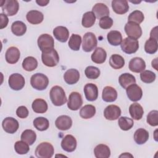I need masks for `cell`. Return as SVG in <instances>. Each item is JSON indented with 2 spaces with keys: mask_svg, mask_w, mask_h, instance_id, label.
<instances>
[{
  "mask_svg": "<svg viewBox=\"0 0 158 158\" xmlns=\"http://www.w3.org/2000/svg\"><path fill=\"white\" fill-rule=\"evenodd\" d=\"M81 43V37L79 35L72 34L69 39V46L73 51H78Z\"/></svg>",
  "mask_w": 158,
  "mask_h": 158,
  "instance_id": "cell-42",
  "label": "cell"
},
{
  "mask_svg": "<svg viewBox=\"0 0 158 158\" xmlns=\"http://www.w3.org/2000/svg\"><path fill=\"white\" fill-rule=\"evenodd\" d=\"M77 140L72 135H67L61 141V147L66 152H71L77 148Z\"/></svg>",
  "mask_w": 158,
  "mask_h": 158,
  "instance_id": "cell-15",
  "label": "cell"
},
{
  "mask_svg": "<svg viewBox=\"0 0 158 158\" xmlns=\"http://www.w3.org/2000/svg\"><path fill=\"white\" fill-rule=\"evenodd\" d=\"M147 123L152 127H156L158 125V111L153 110L147 115Z\"/></svg>",
  "mask_w": 158,
  "mask_h": 158,
  "instance_id": "cell-47",
  "label": "cell"
},
{
  "mask_svg": "<svg viewBox=\"0 0 158 158\" xmlns=\"http://www.w3.org/2000/svg\"><path fill=\"white\" fill-rule=\"evenodd\" d=\"M144 19V15L143 13L140 10H136L130 14L128 17V22H133L139 25L143 22Z\"/></svg>",
  "mask_w": 158,
  "mask_h": 158,
  "instance_id": "cell-43",
  "label": "cell"
},
{
  "mask_svg": "<svg viewBox=\"0 0 158 158\" xmlns=\"http://www.w3.org/2000/svg\"><path fill=\"white\" fill-rule=\"evenodd\" d=\"M107 53L106 51L102 48H97L94 51L91 56V59L93 62L96 64H102L106 61Z\"/></svg>",
  "mask_w": 158,
  "mask_h": 158,
  "instance_id": "cell-27",
  "label": "cell"
},
{
  "mask_svg": "<svg viewBox=\"0 0 158 158\" xmlns=\"http://www.w3.org/2000/svg\"><path fill=\"white\" fill-rule=\"evenodd\" d=\"M96 17L92 11L85 12L82 17L81 24L85 28H90L95 23Z\"/></svg>",
  "mask_w": 158,
  "mask_h": 158,
  "instance_id": "cell-37",
  "label": "cell"
},
{
  "mask_svg": "<svg viewBox=\"0 0 158 158\" xmlns=\"http://www.w3.org/2000/svg\"><path fill=\"white\" fill-rule=\"evenodd\" d=\"M96 114V108L94 106L88 104L84 106L80 111V115L84 119H88L93 117Z\"/></svg>",
  "mask_w": 158,
  "mask_h": 158,
  "instance_id": "cell-36",
  "label": "cell"
},
{
  "mask_svg": "<svg viewBox=\"0 0 158 158\" xmlns=\"http://www.w3.org/2000/svg\"><path fill=\"white\" fill-rule=\"evenodd\" d=\"M157 27H155L153 28L150 33V38H154L157 40Z\"/></svg>",
  "mask_w": 158,
  "mask_h": 158,
  "instance_id": "cell-51",
  "label": "cell"
},
{
  "mask_svg": "<svg viewBox=\"0 0 158 158\" xmlns=\"http://www.w3.org/2000/svg\"><path fill=\"white\" fill-rule=\"evenodd\" d=\"M121 115L120 108L116 105H109L104 110V117L109 120H115Z\"/></svg>",
  "mask_w": 158,
  "mask_h": 158,
  "instance_id": "cell-14",
  "label": "cell"
},
{
  "mask_svg": "<svg viewBox=\"0 0 158 158\" xmlns=\"http://www.w3.org/2000/svg\"><path fill=\"white\" fill-rule=\"evenodd\" d=\"M85 73L86 77L91 80H94L98 78L100 75L99 69L94 66H88L85 69Z\"/></svg>",
  "mask_w": 158,
  "mask_h": 158,
  "instance_id": "cell-46",
  "label": "cell"
},
{
  "mask_svg": "<svg viewBox=\"0 0 158 158\" xmlns=\"http://www.w3.org/2000/svg\"><path fill=\"white\" fill-rule=\"evenodd\" d=\"M148 131L142 128L136 130L134 133V140L138 144H144L149 139Z\"/></svg>",
  "mask_w": 158,
  "mask_h": 158,
  "instance_id": "cell-31",
  "label": "cell"
},
{
  "mask_svg": "<svg viewBox=\"0 0 158 158\" xmlns=\"http://www.w3.org/2000/svg\"><path fill=\"white\" fill-rule=\"evenodd\" d=\"M28 114L29 112L28 109L24 106H21L19 107L16 110V114L17 117H19L20 118H27L28 115Z\"/></svg>",
  "mask_w": 158,
  "mask_h": 158,
  "instance_id": "cell-49",
  "label": "cell"
},
{
  "mask_svg": "<svg viewBox=\"0 0 158 158\" xmlns=\"http://www.w3.org/2000/svg\"><path fill=\"white\" fill-rule=\"evenodd\" d=\"M1 7L3 14L8 16H13L17 13L19 4L16 0H6L1 2Z\"/></svg>",
  "mask_w": 158,
  "mask_h": 158,
  "instance_id": "cell-5",
  "label": "cell"
},
{
  "mask_svg": "<svg viewBox=\"0 0 158 158\" xmlns=\"http://www.w3.org/2000/svg\"><path fill=\"white\" fill-rule=\"evenodd\" d=\"M158 48L157 40L149 38L144 44V51L146 53L152 54L157 52Z\"/></svg>",
  "mask_w": 158,
  "mask_h": 158,
  "instance_id": "cell-40",
  "label": "cell"
},
{
  "mask_svg": "<svg viewBox=\"0 0 158 158\" xmlns=\"http://www.w3.org/2000/svg\"><path fill=\"white\" fill-rule=\"evenodd\" d=\"M2 127L6 132L13 134L17 131L19 127V124L16 119L13 117H8L3 120Z\"/></svg>",
  "mask_w": 158,
  "mask_h": 158,
  "instance_id": "cell-13",
  "label": "cell"
},
{
  "mask_svg": "<svg viewBox=\"0 0 158 158\" xmlns=\"http://www.w3.org/2000/svg\"><path fill=\"white\" fill-rule=\"evenodd\" d=\"M112 8L117 14H124L129 10L128 1L125 0H114L112 1Z\"/></svg>",
  "mask_w": 158,
  "mask_h": 158,
  "instance_id": "cell-20",
  "label": "cell"
},
{
  "mask_svg": "<svg viewBox=\"0 0 158 158\" xmlns=\"http://www.w3.org/2000/svg\"><path fill=\"white\" fill-rule=\"evenodd\" d=\"M11 30L15 35L22 36L27 31V26L22 21H15L11 25Z\"/></svg>",
  "mask_w": 158,
  "mask_h": 158,
  "instance_id": "cell-34",
  "label": "cell"
},
{
  "mask_svg": "<svg viewBox=\"0 0 158 158\" xmlns=\"http://www.w3.org/2000/svg\"><path fill=\"white\" fill-rule=\"evenodd\" d=\"M129 156L133 157V156L131 155V154H130L129 153H128V152H125L124 154L120 155L119 157H129Z\"/></svg>",
  "mask_w": 158,
  "mask_h": 158,
  "instance_id": "cell-53",
  "label": "cell"
},
{
  "mask_svg": "<svg viewBox=\"0 0 158 158\" xmlns=\"http://www.w3.org/2000/svg\"><path fill=\"white\" fill-rule=\"evenodd\" d=\"M33 125L39 131L46 130L49 127V120L43 117H39L34 119Z\"/></svg>",
  "mask_w": 158,
  "mask_h": 158,
  "instance_id": "cell-39",
  "label": "cell"
},
{
  "mask_svg": "<svg viewBox=\"0 0 158 158\" xmlns=\"http://www.w3.org/2000/svg\"><path fill=\"white\" fill-rule=\"evenodd\" d=\"M29 144L23 141H17L15 143L14 149L19 154H26L30 150Z\"/></svg>",
  "mask_w": 158,
  "mask_h": 158,
  "instance_id": "cell-44",
  "label": "cell"
},
{
  "mask_svg": "<svg viewBox=\"0 0 158 158\" xmlns=\"http://www.w3.org/2000/svg\"><path fill=\"white\" fill-rule=\"evenodd\" d=\"M94 154L96 158H108L110 156V150L107 145L99 144L95 147Z\"/></svg>",
  "mask_w": 158,
  "mask_h": 158,
  "instance_id": "cell-29",
  "label": "cell"
},
{
  "mask_svg": "<svg viewBox=\"0 0 158 158\" xmlns=\"http://www.w3.org/2000/svg\"><path fill=\"white\" fill-rule=\"evenodd\" d=\"M124 30L128 37L135 40H138L142 35V30L139 25L133 22H128L125 25Z\"/></svg>",
  "mask_w": 158,
  "mask_h": 158,
  "instance_id": "cell-8",
  "label": "cell"
},
{
  "mask_svg": "<svg viewBox=\"0 0 158 158\" xmlns=\"http://www.w3.org/2000/svg\"><path fill=\"white\" fill-rule=\"evenodd\" d=\"M129 113L132 118L136 120H139L143 116L144 110L143 107L139 104L135 102L130 106Z\"/></svg>",
  "mask_w": 158,
  "mask_h": 158,
  "instance_id": "cell-26",
  "label": "cell"
},
{
  "mask_svg": "<svg viewBox=\"0 0 158 158\" xmlns=\"http://www.w3.org/2000/svg\"><path fill=\"white\" fill-rule=\"evenodd\" d=\"M38 67L37 60L32 56H28L25 58L22 62L23 69L28 72L33 71Z\"/></svg>",
  "mask_w": 158,
  "mask_h": 158,
  "instance_id": "cell-35",
  "label": "cell"
},
{
  "mask_svg": "<svg viewBox=\"0 0 158 158\" xmlns=\"http://www.w3.org/2000/svg\"><path fill=\"white\" fill-rule=\"evenodd\" d=\"M55 125L60 130H67L70 129L72 125V120L69 116L62 115L56 118Z\"/></svg>",
  "mask_w": 158,
  "mask_h": 158,
  "instance_id": "cell-19",
  "label": "cell"
},
{
  "mask_svg": "<svg viewBox=\"0 0 158 158\" xmlns=\"http://www.w3.org/2000/svg\"><path fill=\"white\" fill-rule=\"evenodd\" d=\"M20 138L22 141L26 142L29 145H32L36 139V135L33 130L27 129L22 132Z\"/></svg>",
  "mask_w": 158,
  "mask_h": 158,
  "instance_id": "cell-38",
  "label": "cell"
},
{
  "mask_svg": "<svg viewBox=\"0 0 158 158\" xmlns=\"http://www.w3.org/2000/svg\"><path fill=\"white\" fill-rule=\"evenodd\" d=\"M120 47L125 53L128 54H133L136 52L139 48V42L137 40L127 37L122 40Z\"/></svg>",
  "mask_w": 158,
  "mask_h": 158,
  "instance_id": "cell-6",
  "label": "cell"
},
{
  "mask_svg": "<svg viewBox=\"0 0 158 158\" xmlns=\"http://www.w3.org/2000/svg\"><path fill=\"white\" fill-rule=\"evenodd\" d=\"M118 82L123 88L127 89L129 86L136 83V79L133 75L129 73H124L118 77Z\"/></svg>",
  "mask_w": 158,
  "mask_h": 158,
  "instance_id": "cell-28",
  "label": "cell"
},
{
  "mask_svg": "<svg viewBox=\"0 0 158 158\" xmlns=\"http://www.w3.org/2000/svg\"><path fill=\"white\" fill-rule=\"evenodd\" d=\"M33 110L38 114L45 113L48 108L46 101L41 98L35 99L31 105Z\"/></svg>",
  "mask_w": 158,
  "mask_h": 158,
  "instance_id": "cell-30",
  "label": "cell"
},
{
  "mask_svg": "<svg viewBox=\"0 0 158 158\" xmlns=\"http://www.w3.org/2000/svg\"><path fill=\"white\" fill-rule=\"evenodd\" d=\"M20 56V52L19 49L14 46L9 48L5 54L6 60L10 64H14L17 63Z\"/></svg>",
  "mask_w": 158,
  "mask_h": 158,
  "instance_id": "cell-18",
  "label": "cell"
},
{
  "mask_svg": "<svg viewBox=\"0 0 158 158\" xmlns=\"http://www.w3.org/2000/svg\"><path fill=\"white\" fill-rule=\"evenodd\" d=\"M53 35L59 41L65 43L69 37V30L63 26H58L53 30Z\"/></svg>",
  "mask_w": 158,
  "mask_h": 158,
  "instance_id": "cell-23",
  "label": "cell"
},
{
  "mask_svg": "<svg viewBox=\"0 0 158 158\" xmlns=\"http://www.w3.org/2000/svg\"><path fill=\"white\" fill-rule=\"evenodd\" d=\"M83 104V99L81 94L78 92H72L67 102V107L72 110H78Z\"/></svg>",
  "mask_w": 158,
  "mask_h": 158,
  "instance_id": "cell-11",
  "label": "cell"
},
{
  "mask_svg": "<svg viewBox=\"0 0 158 158\" xmlns=\"http://www.w3.org/2000/svg\"><path fill=\"white\" fill-rule=\"evenodd\" d=\"M64 79L69 85L75 84L80 79V73L78 70L75 69H70L65 72Z\"/></svg>",
  "mask_w": 158,
  "mask_h": 158,
  "instance_id": "cell-24",
  "label": "cell"
},
{
  "mask_svg": "<svg viewBox=\"0 0 158 158\" xmlns=\"http://www.w3.org/2000/svg\"><path fill=\"white\" fill-rule=\"evenodd\" d=\"M107 39L110 44L117 46L121 44L122 41V35L118 31L111 30L107 33Z\"/></svg>",
  "mask_w": 158,
  "mask_h": 158,
  "instance_id": "cell-32",
  "label": "cell"
},
{
  "mask_svg": "<svg viewBox=\"0 0 158 158\" xmlns=\"http://www.w3.org/2000/svg\"><path fill=\"white\" fill-rule=\"evenodd\" d=\"M84 93L86 99L89 101H94L98 97V89L93 83H87L84 86Z\"/></svg>",
  "mask_w": 158,
  "mask_h": 158,
  "instance_id": "cell-17",
  "label": "cell"
},
{
  "mask_svg": "<svg viewBox=\"0 0 158 158\" xmlns=\"http://www.w3.org/2000/svg\"><path fill=\"white\" fill-rule=\"evenodd\" d=\"M26 19L30 23L36 25L40 24L43 22L44 19V15L42 12L38 10H31L28 12L27 14Z\"/></svg>",
  "mask_w": 158,
  "mask_h": 158,
  "instance_id": "cell-25",
  "label": "cell"
},
{
  "mask_svg": "<svg viewBox=\"0 0 158 158\" xmlns=\"http://www.w3.org/2000/svg\"><path fill=\"white\" fill-rule=\"evenodd\" d=\"M49 96L51 102L56 106H61L67 102L65 91L59 86L56 85L52 87L49 92Z\"/></svg>",
  "mask_w": 158,
  "mask_h": 158,
  "instance_id": "cell-1",
  "label": "cell"
},
{
  "mask_svg": "<svg viewBox=\"0 0 158 158\" xmlns=\"http://www.w3.org/2000/svg\"><path fill=\"white\" fill-rule=\"evenodd\" d=\"M36 2L40 6H46L49 2V1H44V0H40V1H36Z\"/></svg>",
  "mask_w": 158,
  "mask_h": 158,
  "instance_id": "cell-52",
  "label": "cell"
},
{
  "mask_svg": "<svg viewBox=\"0 0 158 158\" xmlns=\"http://www.w3.org/2000/svg\"><path fill=\"white\" fill-rule=\"evenodd\" d=\"M156 75L155 73L151 70H143L140 73L141 80L145 83H151L155 81Z\"/></svg>",
  "mask_w": 158,
  "mask_h": 158,
  "instance_id": "cell-45",
  "label": "cell"
},
{
  "mask_svg": "<svg viewBox=\"0 0 158 158\" xmlns=\"http://www.w3.org/2000/svg\"><path fill=\"white\" fill-rule=\"evenodd\" d=\"M92 12L94 14L96 18L101 19L104 17L109 16V7L103 3H96L92 8Z\"/></svg>",
  "mask_w": 158,
  "mask_h": 158,
  "instance_id": "cell-21",
  "label": "cell"
},
{
  "mask_svg": "<svg viewBox=\"0 0 158 158\" xmlns=\"http://www.w3.org/2000/svg\"><path fill=\"white\" fill-rule=\"evenodd\" d=\"M98 41L95 35L92 32L86 33L83 38L82 49L85 52H91L97 46Z\"/></svg>",
  "mask_w": 158,
  "mask_h": 158,
  "instance_id": "cell-7",
  "label": "cell"
},
{
  "mask_svg": "<svg viewBox=\"0 0 158 158\" xmlns=\"http://www.w3.org/2000/svg\"><path fill=\"white\" fill-rule=\"evenodd\" d=\"M35 156L38 158H51L54 153L53 146L48 142H43L37 146Z\"/></svg>",
  "mask_w": 158,
  "mask_h": 158,
  "instance_id": "cell-4",
  "label": "cell"
},
{
  "mask_svg": "<svg viewBox=\"0 0 158 158\" xmlns=\"http://www.w3.org/2000/svg\"><path fill=\"white\" fill-rule=\"evenodd\" d=\"M118 124L120 128L123 131L130 130L134 125L133 119L127 117H121L118 118Z\"/></svg>",
  "mask_w": 158,
  "mask_h": 158,
  "instance_id": "cell-41",
  "label": "cell"
},
{
  "mask_svg": "<svg viewBox=\"0 0 158 158\" xmlns=\"http://www.w3.org/2000/svg\"><path fill=\"white\" fill-rule=\"evenodd\" d=\"M126 93L128 99L133 102L139 101L143 96L142 89L136 84H133L126 89Z\"/></svg>",
  "mask_w": 158,
  "mask_h": 158,
  "instance_id": "cell-12",
  "label": "cell"
},
{
  "mask_svg": "<svg viewBox=\"0 0 158 158\" xmlns=\"http://www.w3.org/2000/svg\"><path fill=\"white\" fill-rule=\"evenodd\" d=\"M117 98V92L115 89L112 86H105L102 93V99L107 102H114Z\"/></svg>",
  "mask_w": 158,
  "mask_h": 158,
  "instance_id": "cell-22",
  "label": "cell"
},
{
  "mask_svg": "<svg viewBox=\"0 0 158 158\" xmlns=\"http://www.w3.org/2000/svg\"><path fill=\"white\" fill-rule=\"evenodd\" d=\"M0 17H1V27H0V28L1 29H2V28H4L5 27H7V24H8V22H9V19L7 17V16L2 13V14H0Z\"/></svg>",
  "mask_w": 158,
  "mask_h": 158,
  "instance_id": "cell-50",
  "label": "cell"
},
{
  "mask_svg": "<svg viewBox=\"0 0 158 158\" xmlns=\"http://www.w3.org/2000/svg\"><path fill=\"white\" fill-rule=\"evenodd\" d=\"M8 83L10 88L15 91L22 89L25 84L24 77L20 73H12L10 75L8 80Z\"/></svg>",
  "mask_w": 158,
  "mask_h": 158,
  "instance_id": "cell-10",
  "label": "cell"
},
{
  "mask_svg": "<svg viewBox=\"0 0 158 158\" xmlns=\"http://www.w3.org/2000/svg\"><path fill=\"white\" fill-rule=\"evenodd\" d=\"M109 64L114 69H120L125 65V59L119 54H113L109 59Z\"/></svg>",
  "mask_w": 158,
  "mask_h": 158,
  "instance_id": "cell-33",
  "label": "cell"
},
{
  "mask_svg": "<svg viewBox=\"0 0 158 158\" xmlns=\"http://www.w3.org/2000/svg\"><path fill=\"white\" fill-rule=\"evenodd\" d=\"M30 84L35 89L42 91L45 89L48 86L49 79L44 74L36 73L31 76L30 78Z\"/></svg>",
  "mask_w": 158,
  "mask_h": 158,
  "instance_id": "cell-3",
  "label": "cell"
},
{
  "mask_svg": "<svg viewBox=\"0 0 158 158\" xmlns=\"http://www.w3.org/2000/svg\"><path fill=\"white\" fill-rule=\"evenodd\" d=\"M41 60L46 66L53 67L58 64L59 62V56L57 51L53 48L42 51Z\"/></svg>",
  "mask_w": 158,
  "mask_h": 158,
  "instance_id": "cell-2",
  "label": "cell"
},
{
  "mask_svg": "<svg viewBox=\"0 0 158 158\" xmlns=\"http://www.w3.org/2000/svg\"><path fill=\"white\" fill-rule=\"evenodd\" d=\"M38 46L41 51L51 49L54 46V40L49 34H42L38 38Z\"/></svg>",
  "mask_w": 158,
  "mask_h": 158,
  "instance_id": "cell-9",
  "label": "cell"
},
{
  "mask_svg": "<svg viewBox=\"0 0 158 158\" xmlns=\"http://www.w3.org/2000/svg\"><path fill=\"white\" fill-rule=\"evenodd\" d=\"M128 67L133 72L140 73L146 69V63L142 58L136 57L130 60Z\"/></svg>",
  "mask_w": 158,
  "mask_h": 158,
  "instance_id": "cell-16",
  "label": "cell"
},
{
  "mask_svg": "<svg viewBox=\"0 0 158 158\" xmlns=\"http://www.w3.org/2000/svg\"><path fill=\"white\" fill-rule=\"evenodd\" d=\"M113 25V20L109 16L104 17L99 20V27L104 30L110 28Z\"/></svg>",
  "mask_w": 158,
  "mask_h": 158,
  "instance_id": "cell-48",
  "label": "cell"
}]
</instances>
